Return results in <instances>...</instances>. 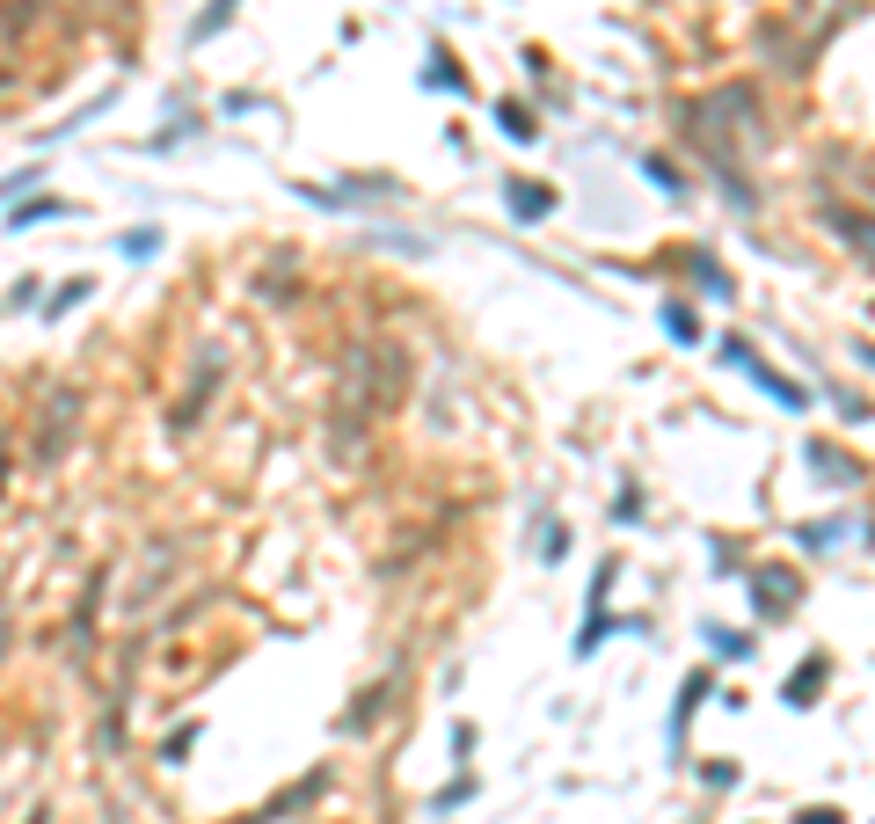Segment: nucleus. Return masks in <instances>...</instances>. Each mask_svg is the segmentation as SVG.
<instances>
[{
	"label": "nucleus",
	"mask_w": 875,
	"mask_h": 824,
	"mask_svg": "<svg viewBox=\"0 0 875 824\" xmlns=\"http://www.w3.org/2000/svg\"><path fill=\"white\" fill-rule=\"evenodd\" d=\"M30 824H44V810H30Z\"/></svg>",
	"instance_id": "16"
},
{
	"label": "nucleus",
	"mask_w": 875,
	"mask_h": 824,
	"mask_svg": "<svg viewBox=\"0 0 875 824\" xmlns=\"http://www.w3.org/2000/svg\"><path fill=\"white\" fill-rule=\"evenodd\" d=\"M824 219H832V234H840V241L854 248L861 264H875V212H846V205H832Z\"/></svg>",
	"instance_id": "3"
},
{
	"label": "nucleus",
	"mask_w": 875,
	"mask_h": 824,
	"mask_svg": "<svg viewBox=\"0 0 875 824\" xmlns=\"http://www.w3.org/2000/svg\"><path fill=\"white\" fill-rule=\"evenodd\" d=\"M73 416H81V394H73V387H59L52 402H44V439H37V460H59V445H66Z\"/></svg>",
	"instance_id": "2"
},
{
	"label": "nucleus",
	"mask_w": 875,
	"mask_h": 824,
	"mask_svg": "<svg viewBox=\"0 0 875 824\" xmlns=\"http://www.w3.org/2000/svg\"><path fill=\"white\" fill-rule=\"evenodd\" d=\"M87 292H95V278H66V285H59L52 299H44V315H52V321H59V315H73V307H81Z\"/></svg>",
	"instance_id": "5"
},
{
	"label": "nucleus",
	"mask_w": 875,
	"mask_h": 824,
	"mask_svg": "<svg viewBox=\"0 0 875 824\" xmlns=\"http://www.w3.org/2000/svg\"><path fill=\"white\" fill-rule=\"evenodd\" d=\"M0 496H8V439H0Z\"/></svg>",
	"instance_id": "15"
},
{
	"label": "nucleus",
	"mask_w": 875,
	"mask_h": 824,
	"mask_svg": "<svg viewBox=\"0 0 875 824\" xmlns=\"http://www.w3.org/2000/svg\"><path fill=\"white\" fill-rule=\"evenodd\" d=\"M8 649H16V628H8V620H0V665H8Z\"/></svg>",
	"instance_id": "14"
},
{
	"label": "nucleus",
	"mask_w": 875,
	"mask_h": 824,
	"mask_svg": "<svg viewBox=\"0 0 875 824\" xmlns=\"http://www.w3.org/2000/svg\"><path fill=\"white\" fill-rule=\"evenodd\" d=\"M803 824H840V810H803Z\"/></svg>",
	"instance_id": "13"
},
{
	"label": "nucleus",
	"mask_w": 875,
	"mask_h": 824,
	"mask_svg": "<svg viewBox=\"0 0 875 824\" xmlns=\"http://www.w3.org/2000/svg\"><path fill=\"white\" fill-rule=\"evenodd\" d=\"M722 358L752 372V380L766 387V394H773V402H781V409H810V394H803V387H795V380H781V372H773V365H759V351H752V343H744V336H730V343H722Z\"/></svg>",
	"instance_id": "1"
},
{
	"label": "nucleus",
	"mask_w": 875,
	"mask_h": 824,
	"mask_svg": "<svg viewBox=\"0 0 875 824\" xmlns=\"http://www.w3.org/2000/svg\"><path fill=\"white\" fill-rule=\"evenodd\" d=\"M496 117H504V132H511V140H533V117H525V110H511V103H504Z\"/></svg>",
	"instance_id": "10"
},
{
	"label": "nucleus",
	"mask_w": 875,
	"mask_h": 824,
	"mask_svg": "<svg viewBox=\"0 0 875 824\" xmlns=\"http://www.w3.org/2000/svg\"><path fill=\"white\" fill-rule=\"evenodd\" d=\"M66 197H22V205H16V227L22 234H30V227H44V219H66Z\"/></svg>",
	"instance_id": "4"
},
{
	"label": "nucleus",
	"mask_w": 875,
	"mask_h": 824,
	"mask_svg": "<svg viewBox=\"0 0 875 824\" xmlns=\"http://www.w3.org/2000/svg\"><path fill=\"white\" fill-rule=\"evenodd\" d=\"M665 329H671V336H693V329H700L693 307H665Z\"/></svg>",
	"instance_id": "12"
},
{
	"label": "nucleus",
	"mask_w": 875,
	"mask_h": 824,
	"mask_svg": "<svg viewBox=\"0 0 875 824\" xmlns=\"http://www.w3.org/2000/svg\"><path fill=\"white\" fill-rule=\"evenodd\" d=\"M810 460H817V474H824V482H854V460H840V453H832V445H817V453H810Z\"/></svg>",
	"instance_id": "8"
},
{
	"label": "nucleus",
	"mask_w": 875,
	"mask_h": 824,
	"mask_svg": "<svg viewBox=\"0 0 875 824\" xmlns=\"http://www.w3.org/2000/svg\"><path fill=\"white\" fill-rule=\"evenodd\" d=\"M161 248V234L154 227H140V234H124V256H154Z\"/></svg>",
	"instance_id": "11"
},
{
	"label": "nucleus",
	"mask_w": 875,
	"mask_h": 824,
	"mask_svg": "<svg viewBox=\"0 0 875 824\" xmlns=\"http://www.w3.org/2000/svg\"><path fill=\"white\" fill-rule=\"evenodd\" d=\"M708 642H716L722 657H752V635H722V628H708Z\"/></svg>",
	"instance_id": "9"
},
{
	"label": "nucleus",
	"mask_w": 875,
	"mask_h": 824,
	"mask_svg": "<svg viewBox=\"0 0 875 824\" xmlns=\"http://www.w3.org/2000/svg\"><path fill=\"white\" fill-rule=\"evenodd\" d=\"M511 212H518V219H541V212H555V197L533 190V183H511Z\"/></svg>",
	"instance_id": "6"
},
{
	"label": "nucleus",
	"mask_w": 875,
	"mask_h": 824,
	"mask_svg": "<svg viewBox=\"0 0 875 824\" xmlns=\"http://www.w3.org/2000/svg\"><path fill=\"white\" fill-rule=\"evenodd\" d=\"M817 686H824V665L810 657V665L795 671V686H787V701H795V708H810V693H817Z\"/></svg>",
	"instance_id": "7"
}]
</instances>
